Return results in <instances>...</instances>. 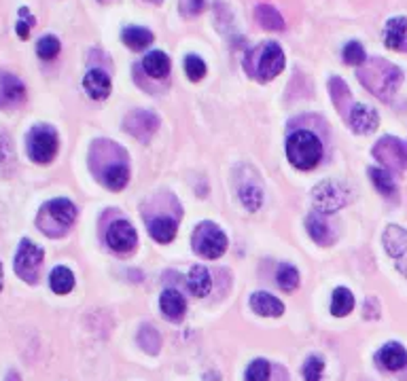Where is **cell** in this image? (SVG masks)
Masks as SVG:
<instances>
[{
  "mask_svg": "<svg viewBox=\"0 0 407 381\" xmlns=\"http://www.w3.org/2000/svg\"><path fill=\"white\" fill-rule=\"evenodd\" d=\"M356 76L380 100H390L403 83L401 68L382 60V58L365 60V64L358 68Z\"/></svg>",
  "mask_w": 407,
  "mask_h": 381,
  "instance_id": "6da1fadb",
  "label": "cell"
},
{
  "mask_svg": "<svg viewBox=\"0 0 407 381\" xmlns=\"http://www.w3.org/2000/svg\"><path fill=\"white\" fill-rule=\"evenodd\" d=\"M244 68L246 72L259 81V83H267L271 79H276L283 68H285V53L280 49L278 43H265L254 47L246 60H244Z\"/></svg>",
  "mask_w": 407,
  "mask_h": 381,
  "instance_id": "7a4b0ae2",
  "label": "cell"
},
{
  "mask_svg": "<svg viewBox=\"0 0 407 381\" xmlns=\"http://www.w3.org/2000/svg\"><path fill=\"white\" fill-rule=\"evenodd\" d=\"M77 220V208L72 201L68 199H51L47 201L39 216H37V225L39 229L49 235V237H62L70 231V227Z\"/></svg>",
  "mask_w": 407,
  "mask_h": 381,
  "instance_id": "3957f363",
  "label": "cell"
},
{
  "mask_svg": "<svg viewBox=\"0 0 407 381\" xmlns=\"http://www.w3.org/2000/svg\"><path fill=\"white\" fill-rule=\"evenodd\" d=\"M287 157L293 168L297 170H314L321 163L323 157V142L318 140L316 134L302 130L289 136L287 140Z\"/></svg>",
  "mask_w": 407,
  "mask_h": 381,
  "instance_id": "277c9868",
  "label": "cell"
},
{
  "mask_svg": "<svg viewBox=\"0 0 407 381\" xmlns=\"http://www.w3.org/2000/svg\"><path fill=\"white\" fill-rule=\"evenodd\" d=\"M193 250L204 259H219L227 250V237L214 222H200L193 231Z\"/></svg>",
  "mask_w": 407,
  "mask_h": 381,
  "instance_id": "5b68a950",
  "label": "cell"
},
{
  "mask_svg": "<svg viewBox=\"0 0 407 381\" xmlns=\"http://www.w3.org/2000/svg\"><path fill=\"white\" fill-rule=\"evenodd\" d=\"M58 153V134L51 125H37L28 134V155L34 163H49Z\"/></svg>",
  "mask_w": 407,
  "mask_h": 381,
  "instance_id": "8992f818",
  "label": "cell"
},
{
  "mask_svg": "<svg viewBox=\"0 0 407 381\" xmlns=\"http://www.w3.org/2000/svg\"><path fill=\"white\" fill-rule=\"evenodd\" d=\"M350 201H352L350 189L344 187L342 182L327 180L314 189V206H316V212L321 214H333Z\"/></svg>",
  "mask_w": 407,
  "mask_h": 381,
  "instance_id": "52a82bcc",
  "label": "cell"
},
{
  "mask_svg": "<svg viewBox=\"0 0 407 381\" xmlns=\"http://www.w3.org/2000/svg\"><path fill=\"white\" fill-rule=\"evenodd\" d=\"M373 157L388 170V172H405L407 170V147L392 136H384L373 147Z\"/></svg>",
  "mask_w": 407,
  "mask_h": 381,
  "instance_id": "ba28073f",
  "label": "cell"
},
{
  "mask_svg": "<svg viewBox=\"0 0 407 381\" xmlns=\"http://www.w3.org/2000/svg\"><path fill=\"white\" fill-rule=\"evenodd\" d=\"M41 265H43V250L30 239H24L15 254V274L28 284H34L39 280Z\"/></svg>",
  "mask_w": 407,
  "mask_h": 381,
  "instance_id": "9c48e42d",
  "label": "cell"
},
{
  "mask_svg": "<svg viewBox=\"0 0 407 381\" xmlns=\"http://www.w3.org/2000/svg\"><path fill=\"white\" fill-rule=\"evenodd\" d=\"M382 241L396 269L407 278V231L399 225H388L382 235Z\"/></svg>",
  "mask_w": 407,
  "mask_h": 381,
  "instance_id": "30bf717a",
  "label": "cell"
},
{
  "mask_svg": "<svg viewBox=\"0 0 407 381\" xmlns=\"http://www.w3.org/2000/svg\"><path fill=\"white\" fill-rule=\"evenodd\" d=\"M157 127H160V119L147 110H134L123 121V130L136 140H143V142H147L157 132Z\"/></svg>",
  "mask_w": 407,
  "mask_h": 381,
  "instance_id": "8fae6325",
  "label": "cell"
},
{
  "mask_svg": "<svg viewBox=\"0 0 407 381\" xmlns=\"http://www.w3.org/2000/svg\"><path fill=\"white\" fill-rule=\"evenodd\" d=\"M106 241L115 252H131L136 248V241H138V235H136V229L127 222V220H117L110 225V229L106 231Z\"/></svg>",
  "mask_w": 407,
  "mask_h": 381,
  "instance_id": "7c38bea8",
  "label": "cell"
},
{
  "mask_svg": "<svg viewBox=\"0 0 407 381\" xmlns=\"http://www.w3.org/2000/svg\"><path fill=\"white\" fill-rule=\"evenodd\" d=\"M24 100H26L24 83L15 74L0 70V108H15Z\"/></svg>",
  "mask_w": 407,
  "mask_h": 381,
  "instance_id": "4fadbf2b",
  "label": "cell"
},
{
  "mask_svg": "<svg viewBox=\"0 0 407 381\" xmlns=\"http://www.w3.org/2000/svg\"><path fill=\"white\" fill-rule=\"evenodd\" d=\"M346 121L350 123V127L356 134H371L377 127V123H380V116H377V112L371 106L354 104Z\"/></svg>",
  "mask_w": 407,
  "mask_h": 381,
  "instance_id": "5bb4252c",
  "label": "cell"
},
{
  "mask_svg": "<svg viewBox=\"0 0 407 381\" xmlns=\"http://www.w3.org/2000/svg\"><path fill=\"white\" fill-rule=\"evenodd\" d=\"M384 43L392 51H407V18H392L384 28Z\"/></svg>",
  "mask_w": 407,
  "mask_h": 381,
  "instance_id": "9a60e30c",
  "label": "cell"
},
{
  "mask_svg": "<svg viewBox=\"0 0 407 381\" xmlns=\"http://www.w3.org/2000/svg\"><path fill=\"white\" fill-rule=\"evenodd\" d=\"M83 87L89 98L93 100H106L110 95V76L104 70H89L83 79Z\"/></svg>",
  "mask_w": 407,
  "mask_h": 381,
  "instance_id": "2e32d148",
  "label": "cell"
},
{
  "mask_svg": "<svg viewBox=\"0 0 407 381\" xmlns=\"http://www.w3.org/2000/svg\"><path fill=\"white\" fill-rule=\"evenodd\" d=\"M160 307H162L164 316H166V318H170V320H174V322L183 320V318H185V314H187V303H185V297H183L179 290H174V288H168V290H164V293H162Z\"/></svg>",
  "mask_w": 407,
  "mask_h": 381,
  "instance_id": "e0dca14e",
  "label": "cell"
},
{
  "mask_svg": "<svg viewBox=\"0 0 407 381\" xmlns=\"http://www.w3.org/2000/svg\"><path fill=\"white\" fill-rule=\"evenodd\" d=\"M375 358L380 366H384L386 370H401L403 366H407V352L399 343H386Z\"/></svg>",
  "mask_w": 407,
  "mask_h": 381,
  "instance_id": "ac0fdd59",
  "label": "cell"
},
{
  "mask_svg": "<svg viewBox=\"0 0 407 381\" xmlns=\"http://www.w3.org/2000/svg\"><path fill=\"white\" fill-rule=\"evenodd\" d=\"M250 307L254 309V314L269 316V318H278V316L285 314L283 301L276 299L274 295H269V293H254L250 297Z\"/></svg>",
  "mask_w": 407,
  "mask_h": 381,
  "instance_id": "d6986e66",
  "label": "cell"
},
{
  "mask_svg": "<svg viewBox=\"0 0 407 381\" xmlns=\"http://www.w3.org/2000/svg\"><path fill=\"white\" fill-rule=\"evenodd\" d=\"M329 93H331V100H333L337 112L344 119H348V114L352 110V95L348 91V85L340 76H331L329 79Z\"/></svg>",
  "mask_w": 407,
  "mask_h": 381,
  "instance_id": "ffe728a7",
  "label": "cell"
},
{
  "mask_svg": "<svg viewBox=\"0 0 407 381\" xmlns=\"http://www.w3.org/2000/svg\"><path fill=\"white\" fill-rule=\"evenodd\" d=\"M176 231H179V222L176 218L172 216H155V218H149V233L153 239L162 241V243H168L176 237Z\"/></svg>",
  "mask_w": 407,
  "mask_h": 381,
  "instance_id": "44dd1931",
  "label": "cell"
},
{
  "mask_svg": "<svg viewBox=\"0 0 407 381\" xmlns=\"http://www.w3.org/2000/svg\"><path fill=\"white\" fill-rule=\"evenodd\" d=\"M254 20L263 30L269 32H283L285 30V18L280 15V11L271 5H259L254 9Z\"/></svg>",
  "mask_w": 407,
  "mask_h": 381,
  "instance_id": "7402d4cb",
  "label": "cell"
},
{
  "mask_svg": "<svg viewBox=\"0 0 407 381\" xmlns=\"http://www.w3.org/2000/svg\"><path fill=\"white\" fill-rule=\"evenodd\" d=\"M143 66L151 79H166L170 74V58L164 51H151L145 55Z\"/></svg>",
  "mask_w": 407,
  "mask_h": 381,
  "instance_id": "603a6c76",
  "label": "cell"
},
{
  "mask_svg": "<svg viewBox=\"0 0 407 381\" xmlns=\"http://www.w3.org/2000/svg\"><path fill=\"white\" fill-rule=\"evenodd\" d=\"M102 185L110 191H121L125 189L127 180H129V166L127 161H121V163H115L112 168H108L106 172H102L100 176Z\"/></svg>",
  "mask_w": 407,
  "mask_h": 381,
  "instance_id": "cb8c5ba5",
  "label": "cell"
},
{
  "mask_svg": "<svg viewBox=\"0 0 407 381\" xmlns=\"http://www.w3.org/2000/svg\"><path fill=\"white\" fill-rule=\"evenodd\" d=\"M187 286H189V290H191L193 297H206V295L210 293V286H212L210 272H208L204 265H195V267L189 272Z\"/></svg>",
  "mask_w": 407,
  "mask_h": 381,
  "instance_id": "d4e9b609",
  "label": "cell"
},
{
  "mask_svg": "<svg viewBox=\"0 0 407 381\" xmlns=\"http://www.w3.org/2000/svg\"><path fill=\"white\" fill-rule=\"evenodd\" d=\"M323 216H325V214H321V212L310 214L308 220H306V229H308L310 237H312L316 243L327 246V243H331V229H329V225H327V220H325Z\"/></svg>",
  "mask_w": 407,
  "mask_h": 381,
  "instance_id": "484cf974",
  "label": "cell"
},
{
  "mask_svg": "<svg viewBox=\"0 0 407 381\" xmlns=\"http://www.w3.org/2000/svg\"><path fill=\"white\" fill-rule=\"evenodd\" d=\"M123 43L134 51H143L153 43V32L147 28H125L123 30Z\"/></svg>",
  "mask_w": 407,
  "mask_h": 381,
  "instance_id": "4316f807",
  "label": "cell"
},
{
  "mask_svg": "<svg viewBox=\"0 0 407 381\" xmlns=\"http://www.w3.org/2000/svg\"><path fill=\"white\" fill-rule=\"evenodd\" d=\"M51 290L58 295H68L75 288V276L68 267H56L49 276Z\"/></svg>",
  "mask_w": 407,
  "mask_h": 381,
  "instance_id": "83f0119b",
  "label": "cell"
},
{
  "mask_svg": "<svg viewBox=\"0 0 407 381\" xmlns=\"http://www.w3.org/2000/svg\"><path fill=\"white\" fill-rule=\"evenodd\" d=\"M352 307H354L352 293L348 288H344V286L335 288L333 299H331V314L337 316V318H344V316H348L352 312Z\"/></svg>",
  "mask_w": 407,
  "mask_h": 381,
  "instance_id": "f1b7e54d",
  "label": "cell"
},
{
  "mask_svg": "<svg viewBox=\"0 0 407 381\" xmlns=\"http://www.w3.org/2000/svg\"><path fill=\"white\" fill-rule=\"evenodd\" d=\"M369 176H371V182L375 185V189L386 195V197H392L396 187H394V180L390 176L388 170H380V168H369Z\"/></svg>",
  "mask_w": 407,
  "mask_h": 381,
  "instance_id": "f546056e",
  "label": "cell"
},
{
  "mask_svg": "<svg viewBox=\"0 0 407 381\" xmlns=\"http://www.w3.org/2000/svg\"><path fill=\"white\" fill-rule=\"evenodd\" d=\"M238 195H240V201H242L250 212H257V210L261 208V203H263V191H261V187H257V185H242L240 191H238Z\"/></svg>",
  "mask_w": 407,
  "mask_h": 381,
  "instance_id": "4dcf8cb0",
  "label": "cell"
},
{
  "mask_svg": "<svg viewBox=\"0 0 407 381\" xmlns=\"http://www.w3.org/2000/svg\"><path fill=\"white\" fill-rule=\"evenodd\" d=\"M138 343H141V347H143L145 352L157 354L160 347H162V337H160V333H157L151 324H145V326L141 328V333H138Z\"/></svg>",
  "mask_w": 407,
  "mask_h": 381,
  "instance_id": "1f68e13d",
  "label": "cell"
},
{
  "mask_svg": "<svg viewBox=\"0 0 407 381\" xmlns=\"http://www.w3.org/2000/svg\"><path fill=\"white\" fill-rule=\"evenodd\" d=\"M276 282L283 290L291 293L299 286V274L293 265H280L278 274H276Z\"/></svg>",
  "mask_w": 407,
  "mask_h": 381,
  "instance_id": "d6a6232c",
  "label": "cell"
},
{
  "mask_svg": "<svg viewBox=\"0 0 407 381\" xmlns=\"http://www.w3.org/2000/svg\"><path fill=\"white\" fill-rule=\"evenodd\" d=\"M269 379V362L263 358H257L246 368V381H267Z\"/></svg>",
  "mask_w": 407,
  "mask_h": 381,
  "instance_id": "836d02e7",
  "label": "cell"
},
{
  "mask_svg": "<svg viewBox=\"0 0 407 381\" xmlns=\"http://www.w3.org/2000/svg\"><path fill=\"white\" fill-rule=\"evenodd\" d=\"M365 60H367V55H365V49H363L361 43L352 41V43H348V45L344 47V62H346V64H350V66H363Z\"/></svg>",
  "mask_w": 407,
  "mask_h": 381,
  "instance_id": "e575fe53",
  "label": "cell"
},
{
  "mask_svg": "<svg viewBox=\"0 0 407 381\" xmlns=\"http://www.w3.org/2000/svg\"><path fill=\"white\" fill-rule=\"evenodd\" d=\"M37 53L41 60H53L60 53V41L56 36H43L37 45Z\"/></svg>",
  "mask_w": 407,
  "mask_h": 381,
  "instance_id": "d590c367",
  "label": "cell"
},
{
  "mask_svg": "<svg viewBox=\"0 0 407 381\" xmlns=\"http://www.w3.org/2000/svg\"><path fill=\"white\" fill-rule=\"evenodd\" d=\"M185 72L191 81H202L206 76V64L198 55H187L185 60Z\"/></svg>",
  "mask_w": 407,
  "mask_h": 381,
  "instance_id": "8d00e7d4",
  "label": "cell"
},
{
  "mask_svg": "<svg viewBox=\"0 0 407 381\" xmlns=\"http://www.w3.org/2000/svg\"><path fill=\"white\" fill-rule=\"evenodd\" d=\"M323 370H325L323 358L321 356H312V358H308V362L304 366V377H306V381H321Z\"/></svg>",
  "mask_w": 407,
  "mask_h": 381,
  "instance_id": "74e56055",
  "label": "cell"
},
{
  "mask_svg": "<svg viewBox=\"0 0 407 381\" xmlns=\"http://www.w3.org/2000/svg\"><path fill=\"white\" fill-rule=\"evenodd\" d=\"M179 9L185 18H195L204 9V0H179Z\"/></svg>",
  "mask_w": 407,
  "mask_h": 381,
  "instance_id": "f35d334b",
  "label": "cell"
},
{
  "mask_svg": "<svg viewBox=\"0 0 407 381\" xmlns=\"http://www.w3.org/2000/svg\"><path fill=\"white\" fill-rule=\"evenodd\" d=\"M147 3H151V5H162V0H147Z\"/></svg>",
  "mask_w": 407,
  "mask_h": 381,
  "instance_id": "ab89813d",
  "label": "cell"
},
{
  "mask_svg": "<svg viewBox=\"0 0 407 381\" xmlns=\"http://www.w3.org/2000/svg\"><path fill=\"white\" fill-rule=\"evenodd\" d=\"M100 3H108V0H100Z\"/></svg>",
  "mask_w": 407,
  "mask_h": 381,
  "instance_id": "60d3db41",
  "label": "cell"
}]
</instances>
